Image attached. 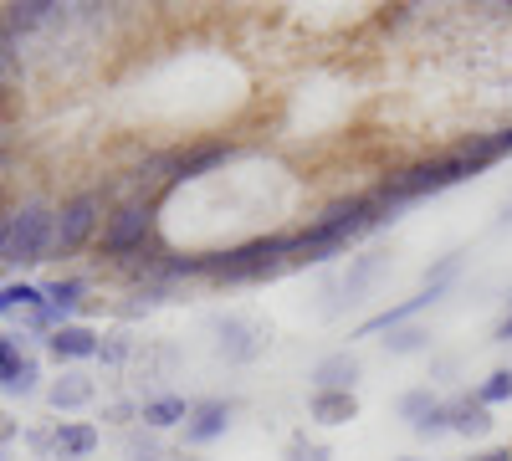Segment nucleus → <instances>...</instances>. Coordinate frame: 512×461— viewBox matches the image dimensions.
I'll return each instance as SVG.
<instances>
[{
    "label": "nucleus",
    "instance_id": "nucleus-16",
    "mask_svg": "<svg viewBox=\"0 0 512 461\" xmlns=\"http://www.w3.org/2000/svg\"><path fill=\"white\" fill-rule=\"evenodd\" d=\"M139 421H144V426H154V431L185 426V421H190V400H180V395H154V400H144V405H139Z\"/></svg>",
    "mask_w": 512,
    "mask_h": 461
},
{
    "label": "nucleus",
    "instance_id": "nucleus-27",
    "mask_svg": "<svg viewBox=\"0 0 512 461\" xmlns=\"http://www.w3.org/2000/svg\"><path fill=\"white\" fill-rule=\"evenodd\" d=\"M287 461H328V446H318V441H308V436H297V441L287 446Z\"/></svg>",
    "mask_w": 512,
    "mask_h": 461
},
{
    "label": "nucleus",
    "instance_id": "nucleus-10",
    "mask_svg": "<svg viewBox=\"0 0 512 461\" xmlns=\"http://www.w3.org/2000/svg\"><path fill=\"white\" fill-rule=\"evenodd\" d=\"M98 333L93 328H82V323H62L52 328V339H47V354L62 364V359H98Z\"/></svg>",
    "mask_w": 512,
    "mask_h": 461
},
{
    "label": "nucleus",
    "instance_id": "nucleus-17",
    "mask_svg": "<svg viewBox=\"0 0 512 461\" xmlns=\"http://www.w3.org/2000/svg\"><path fill=\"white\" fill-rule=\"evenodd\" d=\"M52 11H62V6H52V0H21V6H6V31L11 36H21V31H36L41 21H52Z\"/></svg>",
    "mask_w": 512,
    "mask_h": 461
},
{
    "label": "nucleus",
    "instance_id": "nucleus-7",
    "mask_svg": "<svg viewBox=\"0 0 512 461\" xmlns=\"http://www.w3.org/2000/svg\"><path fill=\"white\" fill-rule=\"evenodd\" d=\"M231 415H236L231 400H195V405H190V421H185V441H190V446L221 441V436L231 431Z\"/></svg>",
    "mask_w": 512,
    "mask_h": 461
},
{
    "label": "nucleus",
    "instance_id": "nucleus-29",
    "mask_svg": "<svg viewBox=\"0 0 512 461\" xmlns=\"http://www.w3.org/2000/svg\"><path fill=\"white\" fill-rule=\"evenodd\" d=\"M492 144H497V154H512V129H502V134H492Z\"/></svg>",
    "mask_w": 512,
    "mask_h": 461
},
{
    "label": "nucleus",
    "instance_id": "nucleus-15",
    "mask_svg": "<svg viewBox=\"0 0 512 461\" xmlns=\"http://www.w3.org/2000/svg\"><path fill=\"white\" fill-rule=\"evenodd\" d=\"M262 339H267V333L256 328V323H246V318H226L221 323V354H231V359L262 354Z\"/></svg>",
    "mask_w": 512,
    "mask_h": 461
},
{
    "label": "nucleus",
    "instance_id": "nucleus-22",
    "mask_svg": "<svg viewBox=\"0 0 512 461\" xmlns=\"http://www.w3.org/2000/svg\"><path fill=\"white\" fill-rule=\"evenodd\" d=\"M477 400H482L487 410H492V405H507V400H512V369H492L487 380L477 385Z\"/></svg>",
    "mask_w": 512,
    "mask_h": 461
},
{
    "label": "nucleus",
    "instance_id": "nucleus-2",
    "mask_svg": "<svg viewBox=\"0 0 512 461\" xmlns=\"http://www.w3.org/2000/svg\"><path fill=\"white\" fill-rule=\"evenodd\" d=\"M297 257V236H256L231 251H205L195 257V277H221V282H262L282 272Z\"/></svg>",
    "mask_w": 512,
    "mask_h": 461
},
{
    "label": "nucleus",
    "instance_id": "nucleus-25",
    "mask_svg": "<svg viewBox=\"0 0 512 461\" xmlns=\"http://www.w3.org/2000/svg\"><path fill=\"white\" fill-rule=\"evenodd\" d=\"M21 364H26V354L16 349V339L6 333V339H0V390H6V385L16 380V374H21Z\"/></svg>",
    "mask_w": 512,
    "mask_h": 461
},
{
    "label": "nucleus",
    "instance_id": "nucleus-31",
    "mask_svg": "<svg viewBox=\"0 0 512 461\" xmlns=\"http://www.w3.org/2000/svg\"><path fill=\"white\" fill-rule=\"evenodd\" d=\"M16 436V421H11V415H0V441H11Z\"/></svg>",
    "mask_w": 512,
    "mask_h": 461
},
{
    "label": "nucleus",
    "instance_id": "nucleus-4",
    "mask_svg": "<svg viewBox=\"0 0 512 461\" xmlns=\"http://www.w3.org/2000/svg\"><path fill=\"white\" fill-rule=\"evenodd\" d=\"M103 195L98 190H82V195H72L62 211L52 216V246H47V257H72V251H82L93 236H98V226H103Z\"/></svg>",
    "mask_w": 512,
    "mask_h": 461
},
{
    "label": "nucleus",
    "instance_id": "nucleus-6",
    "mask_svg": "<svg viewBox=\"0 0 512 461\" xmlns=\"http://www.w3.org/2000/svg\"><path fill=\"white\" fill-rule=\"evenodd\" d=\"M149 236H154V205L149 200H128L103 221V257H113V262L134 257V251H144Z\"/></svg>",
    "mask_w": 512,
    "mask_h": 461
},
{
    "label": "nucleus",
    "instance_id": "nucleus-3",
    "mask_svg": "<svg viewBox=\"0 0 512 461\" xmlns=\"http://www.w3.org/2000/svg\"><path fill=\"white\" fill-rule=\"evenodd\" d=\"M477 170L466 164L461 154H446V159H420V164H410V170H400V175H390L379 185V211H384V221H395V211L400 205H410V200H420V195H441V190H451V185H461V180H472Z\"/></svg>",
    "mask_w": 512,
    "mask_h": 461
},
{
    "label": "nucleus",
    "instance_id": "nucleus-12",
    "mask_svg": "<svg viewBox=\"0 0 512 461\" xmlns=\"http://www.w3.org/2000/svg\"><path fill=\"white\" fill-rule=\"evenodd\" d=\"M354 380H359V354H349V349L313 364V390H354Z\"/></svg>",
    "mask_w": 512,
    "mask_h": 461
},
{
    "label": "nucleus",
    "instance_id": "nucleus-26",
    "mask_svg": "<svg viewBox=\"0 0 512 461\" xmlns=\"http://www.w3.org/2000/svg\"><path fill=\"white\" fill-rule=\"evenodd\" d=\"M98 354H103L108 364H123L128 354H134V344H128V333H108V339L98 344Z\"/></svg>",
    "mask_w": 512,
    "mask_h": 461
},
{
    "label": "nucleus",
    "instance_id": "nucleus-8",
    "mask_svg": "<svg viewBox=\"0 0 512 461\" xmlns=\"http://www.w3.org/2000/svg\"><path fill=\"white\" fill-rule=\"evenodd\" d=\"M236 149L231 144H200V149H190V154H175L164 164V180L169 185H185V180H200V175H210L216 164H226Z\"/></svg>",
    "mask_w": 512,
    "mask_h": 461
},
{
    "label": "nucleus",
    "instance_id": "nucleus-20",
    "mask_svg": "<svg viewBox=\"0 0 512 461\" xmlns=\"http://www.w3.org/2000/svg\"><path fill=\"white\" fill-rule=\"evenodd\" d=\"M47 303V292L41 287H31V282H11V287H0V313H11V308H41Z\"/></svg>",
    "mask_w": 512,
    "mask_h": 461
},
{
    "label": "nucleus",
    "instance_id": "nucleus-28",
    "mask_svg": "<svg viewBox=\"0 0 512 461\" xmlns=\"http://www.w3.org/2000/svg\"><path fill=\"white\" fill-rule=\"evenodd\" d=\"M134 415H139V405H128V400L108 405V421H134Z\"/></svg>",
    "mask_w": 512,
    "mask_h": 461
},
{
    "label": "nucleus",
    "instance_id": "nucleus-13",
    "mask_svg": "<svg viewBox=\"0 0 512 461\" xmlns=\"http://www.w3.org/2000/svg\"><path fill=\"white\" fill-rule=\"evenodd\" d=\"M98 426H88V421H62L57 426V436H52V451L62 456V461H82V456H93L98 451Z\"/></svg>",
    "mask_w": 512,
    "mask_h": 461
},
{
    "label": "nucleus",
    "instance_id": "nucleus-14",
    "mask_svg": "<svg viewBox=\"0 0 512 461\" xmlns=\"http://www.w3.org/2000/svg\"><path fill=\"white\" fill-rule=\"evenodd\" d=\"M446 415H451V431H456V436H487V431H492V410H487L477 395L446 400Z\"/></svg>",
    "mask_w": 512,
    "mask_h": 461
},
{
    "label": "nucleus",
    "instance_id": "nucleus-21",
    "mask_svg": "<svg viewBox=\"0 0 512 461\" xmlns=\"http://www.w3.org/2000/svg\"><path fill=\"white\" fill-rule=\"evenodd\" d=\"M41 292H47V308H57V313L67 318V313L77 308V298H82V282H77V277H57V282H47Z\"/></svg>",
    "mask_w": 512,
    "mask_h": 461
},
{
    "label": "nucleus",
    "instance_id": "nucleus-1",
    "mask_svg": "<svg viewBox=\"0 0 512 461\" xmlns=\"http://www.w3.org/2000/svg\"><path fill=\"white\" fill-rule=\"evenodd\" d=\"M379 221H384V211H379V200H374V195L333 200L308 231H297V262H323V257H333V251H344L354 236L374 231Z\"/></svg>",
    "mask_w": 512,
    "mask_h": 461
},
{
    "label": "nucleus",
    "instance_id": "nucleus-34",
    "mask_svg": "<svg viewBox=\"0 0 512 461\" xmlns=\"http://www.w3.org/2000/svg\"><path fill=\"white\" fill-rule=\"evenodd\" d=\"M0 339H6V333H0Z\"/></svg>",
    "mask_w": 512,
    "mask_h": 461
},
{
    "label": "nucleus",
    "instance_id": "nucleus-33",
    "mask_svg": "<svg viewBox=\"0 0 512 461\" xmlns=\"http://www.w3.org/2000/svg\"><path fill=\"white\" fill-rule=\"evenodd\" d=\"M400 461H415V456H400Z\"/></svg>",
    "mask_w": 512,
    "mask_h": 461
},
{
    "label": "nucleus",
    "instance_id": "nucleus-30",
    "mask_svg": "<svg viewBox=\"0 0 512 461\" xmlns=\"http://www.w3.org/2000/svg\"><path fill=\"white\" fill-rule=\"evenodd\" d=\"M497 344H512V313L497 323Z\"/></svg>",
    "mask_w": 512,
    "mask_h": 461
},
{
    "label": "nucleus",
    "instance_id": "nucleus-23",
    "mask_svg": "<svg viewBox=\"0 0 512 461\" xmlns=\"http://www.w3.org/2000/svg\"><path fill=\"white\" fill-rule=\"evenodd\" d=\"M384 344H390V354L405 359V354H425V349H431V333H420V328H395Z\"/></svg>",
    "mask_w": 512,
    "mask_h": 461
},
{
    "label": "nucleus",
    "instance_id": "nucleus-9",
    "mask_svg": "<svg viewBox=\"0 0 512 461\" xmlns=\"http://www.w3.org/2000/svg\"><path fill=\"white\" fill-rule=\"evenodd\" d=\"M446 287H420L415 298H405L400 308H384V313H374V318H364L359 328H354V339H374V333H395V328H405V318H415L420 308H431L436 298H441Z\"/></svg>",
    "mask_w": 512,
    "mask_h": 461
},
{
    "label": "nucleus",
    "instance_id": "nucleus-11",
    "mask_svg": "<svg viewBox=\"0 0 512 461\" xmlns=\"http://www.w3.org/2000/svg\"><path fill=\"white\" fill-rule=\"evenodd\" d=\"M308 415H313L318 426H349L354 415H359V400H354V390H313Z\"/></svg>",
    "mask_w": 512,
    "mask_h": 461
},
{
    "label": "nucleus",
    "instance_id": "nucleus-24",
    "mask_svg": "<svg viewBox=\"0 0 512 461\" xmlns=\"http://www.w3.org/2000/svg\"><path fill=\"white\" fill-rule=\"evenodd\" d=\"M374 272H379V257H359V262L349 267V277H344V287H338V292H344V298L354 303V298H359V292H364V282H369Z\"/></svg>",
    "mask_w": 512,
    "mask_h": 461
},
{
    "label": "nucleus",
    "instance_id": "nucleus-5",
    "mask_svg": "<svg viewBox=\"0 0 512 461\" xmlns=\"http://www.w3.org/2000/svg\"><path fill=\"white\" fill-rule=\"evenodd\" d=\"M47 246H52V211L41 200H26L21 211H11V231L6 246H0V262H47Z\"/></svg>",
    "mask_w": 512,
    "mask_h": 461
},
{
    "label": "nucleus",
    "instance_id": "nucleus-19",
    "mask_svg": "<svg viewBox=\"0 0 512 461\" xmlns=\"http://www.w3.org/2000/svg\"><path fill=\"white\" fill-rule=\"evenodd\" d=\"M436 410H441V400H436L431 390H405V395H400V421H410V431H420Z\"/></svg>",
    "mask_w": 512,
    "mask_h": 461
},
{
    "label": "nucleus",
    "instance_id": "nucleus-18",
    "mask_svg": "<svg viewBox=\"0 0 512 461\" xmlns=\"http://www.w3.org/2000/svg\"><path fill=\"white\" fill-rule=\"evenodd\" d=\"M88 400H93V380H82V374H62V380L47 390L52 410H82Z\"/></svg>",
    "mask_w": 512,
    "mask_h": 461
},
{
    "label": "nucleus",
    "instance_id": "nucleus-32",
    "mask_svg": "<svg viewBox=\"0 0 512 461\" xmlns=\"http://www.w3.org/2000/svg\"><path fill=\"white\" fill-rule=\"evenodd\" d=\"M477 461H512V451H487V456H477Z\"/></svg>",
    "mask_w": 512,
    "mask_h": 461
}]
</instances>
